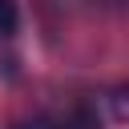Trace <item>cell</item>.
<instances>
[{
	"mask_svg": "<svg viewBox=\"0 0 129 129\" xmlns=\"http://www.w3.org/2000/svg\"><path fill=\"white\" fill-rule=\"evenodd\" d=\"M12 129H101V117H97L89 105H81V109H69V113H60V117L20 121V125H12Z\"/></svg>",
	"mask_w": 129,
	"mask_h": 129,
	"instance_id": "cell-1",
	"label": "cell"
},
{
	"mask_svg": "<svg viewBox=\"0 0 129 129\" xmlns=\"http://www.w3.org/2000/svg\"><path fill=\"white\" fill-rule=\"evenodd\" d=\"M16 28H20V12H16V0H0V40H8Z\"/></svg>",
	"mask_w": 129,
	"mask_h": 129,
	"instance_id": "cell-2",
	"label": "cell"
}]
</instances>
